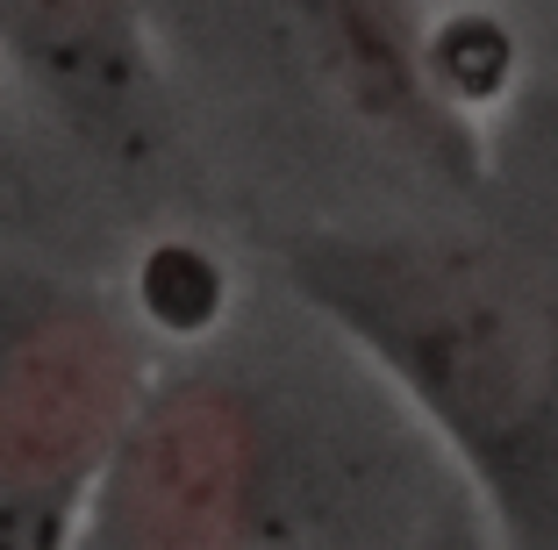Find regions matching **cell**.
Masks as SVG:
<instances>
[{
    "label": "cell",
    "mask_w": 558,
    "mask_h": 550,
    "mask_svg": "<svg viewBox=\"0 0 558 550\" xmlns=\"http://www.w3.org/2000/svg\"><path fill=\"white\" fill-rule=\"evenodd\" d=\"M423 58H429V86H437V100L465 122L473 108H487V100L509 86L515 44H509V29H501L494 15L459 8V15H444V22H423Z\"/></svg>",
    "instance_id": "cell-6"
},
{
    "label": "cell",
    "mask_w": 558,
    "mask_h": 550,
    "mask_svg": "<svg viewBox=\"0 0 558 550\" xmlns=\"http://www.w3.org/2000/svg\"><path fill=\"white\" fill-rule=\"evenodd\" d=\"M287 286L444 443L509 543H558V308L480 243L351 236L287 243Z\"/></svg>",
    "instance_id": "cell-1"
},
{
    "label": "cell",
    "mask_w": 558,
    "mask_h": 550,
    "mask_svg": "<svg viewBox=\"0 0 558 550\" xmlns=\"http://www.w3.org/2000/svg\"><path fill=\"white\" fill-rule=\"evenodd\" d=\"M429 486L359 421H315L301 401L236 372L136 393L80 508L100 550H244V543H395Z\"/></svg>",
    "instance_id": "cell-2"
},
{
    "label": "cell",
    "mask_w": 558,
    "mask_h": 550,
    "mask_svg": "<svg viewBox=\"0 0 558 550\" xmlns=\"http://www.w3.org/2000/svg\"><path fill=\"white\" fill-rule=\"evenodd\" d=\"M0 44L86 136L122 144L144 130L150 72L130 0H0Z\"/></svg>",
    "instance_id": "cell-5"
},
{
    "label": "cell",
    "mask_w": 558,
    "mask_h": 550,
    "mask_svg": "<svg viewBox=\"0 0 558 550\" xmlns=\"http://www.w3.org/2000/svg\"><path fill=\"white\" fill-rule=\"evenodd\" d=\"M144 393L136 343L86 293H22L0 308V536L50 543L86 508Z\"/></svg>",
    "instance_id": "cell-3"
},
{
    "label": "cell",
    "mask_w": 558,
    "mask_h": 550,
    "mask_svg": "<svg viewBox=\"0 0 558 550\" xmlns=\"http://www.w3.org/2000/svg\"><path fill=\"white\" fill-rule=\"evenodd\" d=\"M287 15H294L308 65L359 122L409 136L423 150H465L459 114L429 86L415 0H287Z\"/></svg>",
    "instance_id": "cell-4"
},
{
    "label": "cell",
    "mask_w": 558,
    "mask_h": 550,
    "mask_svg": "<svg viewBox=\"0 0 558 550\" xmlns=\"http://www.w3.org/2000/svg\"><path fill=\"white\" fill-rule=\"evenodd\" d=\"M144 308L158 329H172V337H194V329L215 322V308H222V272H215L201 250H186V243H172V250H158L144 272Z\"/></svg>",
    "instance_id": "cell-7"
}]
</instances>
